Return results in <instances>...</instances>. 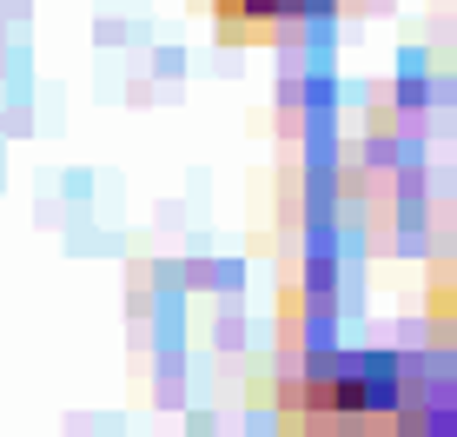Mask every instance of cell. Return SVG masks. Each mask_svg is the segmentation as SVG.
Wrapping results in <instances>:
<instances>
[{"mask_svg": "<svg viewBox=\"0 0 457 437\" xmlns=\"http://www.w3.org/2000/svg\"><path fill=\"white\" fill-rule=\"evenodd\" d=\"M404 404V378L391 358L378 351H345V358H312L305 384H298V411L319 431H352L378 425Z\"/></svg>", "mask_w": 457, "mask_h": 437, "instance_id": "obj_1", "label": "cell"}]
</instances>
